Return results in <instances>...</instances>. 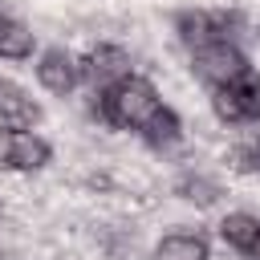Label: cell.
Here are the masks:
<instances>
[{"instance_id": "obj_11", "label": "cell", "mask_w": 260, "mask_h": 260, "mask_svg": "<svg viewBox=\"0 0 260 260\" xmlns=\"http://www.w3.org/2000/svg\"><path fill=\"white\" fill-rule=\"evenodd\" d=\"M28 53H32V32H28L24 24H16L12 16L0 12V57L20 61V57H28Z\"/></svg>"}, {"instance_id": "obj_6", "label": "cell", "mask_w": 260, "mask_h": 260, "mask_svg": "<svg viewBox=\"0 0 260 260\" xmlns=\"http://www.w3.org/2000/svg\"><path fill=\"white\" fill-rule=\"evenodd\" d=\"M37 77H41V85H45L49 93H61V98H65V93L81 81V65H77L65 49H49V53H41Z\"/></svg>"}, {"instance_id": "obj_12", "label": "cell", "mask_w": 260, "mask_h": 260, "mask_svg": "<svg viewBox=\"0 0 260 260\" xmlns=\"http://www.w3.org/2000/svg\"><path fill=\"white\" fill-rule=\"evenodd\" d=\"M175 191H179L187 203H199V207H207V203L219 199V187H215L211 179H203V175H183V179L175 183Z\"/></svg>"}, {"instance_id": "obj_8", "label": "cell", "mask_w": 260, "mask_h": 260, "mask_svg": "<svg viewBox=\"0 0 260 260\" xmlns=\"http://www.w3.org/2000/svg\"><path fill=\"white\" fill-rule=\"evenodd\" d=\"M154 260H211V248L199 232H171L158 240Z\"/></svg>"}, {"instance_id": "obj_1", "label": "cell", "mask_w": 260, "mask_h": 260, "mask_svg": "<svg viewBox=\"0 0 260 260\" xmlns=\"http://www.w3.org/2000/svg\"><path fill=\"white\" fill-rule=\"evenodd\" d=\"M98 114H102L110 126H118V130L142 134L150 146H171V142L179 138V130H183L179 118H175V110H167L162 98L154 93V85L142 81V77H134V73L102 89Z\"/></svg>"}, {"instance_id": "obj_4", "label": "cell", "mask_w": 260, "mask_h": 260, "mask_svg": "<svg viewBox=\"0 0 260 260\" xmlns=\"http://www.w3.org/2000/svg\"><path fill=\"white\" fill-rule=\"evenodd\" d=\"M232 24H236V16H228V12H203V8L179 12V20H175L179 37H183L191 49L211 45V41H228V37H232Z\"/></svg>"}, {"instance_id": "obj_10", "label": "cell", "mask_w": 260, "mask_h": 260, "mask_svg": "<svg viewBox=\"0 0 260 260\" xmlns=\"http://www.w3.org/2000/svg\"><path fill=\"white\" fill-rule=\"evenodd\" d=\"M219 236H223L228 248H236V252H252V244H256V236H260V219L248 215V211H236V215H228V219L219 223Z\"/></svg>"}, {"instance_id": "obj_7", "label": "cell", "mask_w": 260, "mask_h": 260, "mask_svg": "<svg viewBox=\"0 0 260 260\" xmlns=\"http://www.w3.org/2000/svg\"><path fill=\"white\" fill-rule=\"evenodd\" d=\"M0 118L12 126H32V122H41V106L16 81H0Z\"/></svg>"}, {"instance_id": "obj_2", "label": "cell", "mask_w": 260, "mask_h": 260, "mask_svg": "<svg viewBox=\"0 0 260 260\" xmlns=\"http://www.w3.org/2000/svg\"><path fill=\"white\" fill-rule=\"evenodd\" d=\"M191 69H195V77H203V81L215 89V85H228V81L244 77L252 65H248V57H244L232 41H211V45H199V49H195Z\"/></svg>"}, {"instance_id": "obj_5", "label": "cell", "mask_w": 260, "mask_h": 260, "mask_svg": "<svg viewBox=\"0 0 260 260\" xmlns=\"http://www.w3.org/2000/svg\"><path fill=\"white\" fill-rule=\"evenodd\" d=\"M81 73H85L93 85L106 89V85L130 77V57H126V49H118V45H98V49L81 61Z\"/></svg>"}, {"instance_id": "obj_9", "label": "cell", "mask_w": 260, "mask_h": 260, "mask_svg": "<svg viewBox=\"0 0 260 260\" xmlns=\"http://www.w3.org/2000/svg\"><path fill=\"white\" fill-rule=\"evenodd\" d=\"M49 142L45 138H37V134H28V130H16V138H12V162L8 167H16V171H41L45 162H49Z\"/></svg>"}, {"instance_id": "obj_13", "label": "cell", "mask_w": 260, "mask_h": 260, "mask_svg": "<svg viewBox=\"0 0 260 260\" xmlns=\"http://www.w3.org/2000/svg\"><path fill=\"white\" fill-rule=\"evenodd\" d=\"M12 138H16V130L12 126H0V167L12 162Z\"/></svg>"}, {"instance_id": "obj_3", "label": "cell", "mask_w": 260, "mask_h": 260, "mask_svg": "<svg viewBox=\"0 0 260 260\" xmlns=\"http://www.w3.org/2000/svg\"><path fill=\"white\" fill-rule=\"evenodd\" d=\"M211 110L223 122H256L260 118V77L248 69L244 77L211 89Z\"/></svg>"}, {"instance_id": "obj_14", "label": "cell", "mask_w": 260, "mask_h": 260, "mask_svg": "<svg viewBox=\"0 0 260 260\" xmlns=\"http://www.w3.org/2000/svg\"><path fill=\"white\" fill-rule=\"evenodd\" d=\"M252 256H256V260H260V236H256V244H252Z\"/></svg>"}, {"instance_id": "obj_15", "label": "cell", "mask_w": 260, "mask_h": 260, "mask_svg": "<svg viewBox=\"0 0 260 260\" xmlns=\"http://www.w3.org/2000/svg\"><path fill=\"white\" fill-rule=\"evenodd\" d=\"M252 146H256V154H260V138H256V142H252Z\"/></svg>"}]
</instances>
